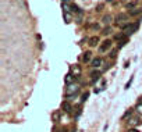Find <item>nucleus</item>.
I'll list each match as a JSON object with an SVG mask.
<instances>
[{"instance_id":"3","label":"nucleus","mask_w":142,"mask_h":132,"mask_svg":"<svg viewBox=\"0 0 142 132\" xmlns=\"http://www.w3.org/2000/svg\"><path fill=\"white\" fill-rule=\"evenodd\" d=\"M110 47H111V41L106 39V41L102 42V45L99 46V53H104V51H107Z\"/></svg>"},{"instance_id":"18","label":"nucleus","mask_w":142,"mask_h":132,"mask_svg":"<svg viewBox=\"0 0 142 132\" xmlns=\"http://www.w3.org/2000/svg\"><path fill=\"white\" fill-rule=\"evenodd\" d=\"M59 120H60V113H59V111H55V113H53V121L57 122Z\"/></svg>"},{"instance_id":"27","label":"nucleus","mask_w":142,"mask_h":132,"mask_svg":"<svg viewBox=\"0 0 142 132\" xmlns=\"http://www.w3.org/2000/svg\"><path fill=\"white\" fill-rule=\"evenodd\" d=\"M135 6V3H128V4H127V8H132Z\"/></svg>"},{"instance_id":"25","label":"nucleus","mask_w":142,"mask_h":132,"mask_svg":"<svg viewBox=\"0 0 142 132\" xmlns=\"http://www.w3.org/2000/svg\"><path fill=\"white\" fill-rule=\"evenodd\" d=\"M137 111L142 114V104H141V103H138V106H137Z\"/></svg>"},{"instance_id":"6","label":"nucleus","mask_w":142,"mask_h":132,"mask_svg":"<svg viewBox=\"0 0 142 132\" xmlns=\"http://www.w3.org/2000/svg\"><path fill=\"white\" fill-rule=\"evenodd\" d=\"M61 108H63L66 113H71V110H72V107H71V104L68 102H63L61 103Z\"/></svg>"},{"instance_id":"10","label":"nucleus","mask_w":142,"mask_h":132,"mask_svg":"<svg viewBox=\"0 0 142 132\" xmlns=\"http://www.w3.org/2000/svg\"><path fill=\"white\" fill-rule=\"evenodd\" d=\"M64 81H66V83H67V85H70L71 82H74V81H75V75L67 74V75H66V79H64Z\"/></svg>"},{"instance_id":"15","label":"nucleus","mask_w":142,"mask_h":132,"mask_svg":"<svg viewBox=\"0 0 142 132\" xmlns=\"http://www.w3.org/2000/svg\"><path fill=\"white\" fill-rule=\"evenodd\" d=\"M61 7H63V10L66 11V13H70V11H72V7H71L70 4H67V3H63V4H61Z\"/></svg>"},{"instance_id":"7","label":"nucleus","mask_w":142,"mask_h":132,"mask_svg":"<svg viewBox=\"0 0 142 132\" xmlns=\"http://www.w3.org/2000/svg\"><path fill=\"white\" fill-rule=\"evenodd\" d=\"M91 58H92V53H91L89 50L85 51V53H84V56H82V61H84V63H89V61H91Z\"/></svg>"},{"instance_id":"14","label":"nucleus","mask_w":142,"mask_h":132,"mask_svg":"<svg viewBox=\"0 0 142 132\" xmlns=\"http://www.w3.org/2000/svg\"><path fill=\"white\" fill-rule=\"evenodd\" d=\"M102 21H103V24H106L107 26H109V24L111 22V15H109V14H107V15H104L102 18Z\"/></svg>"},{"instance_id":"16","label":"nucleus","mask_w":142,"mask_h":132,"mask_svg":"<svg viewBox=\"0 0 142 132\" xmlns=\"http://www.w3.org/2000/svg\"><path fill=\"white\" fill-rule=\"evenodd\" d=\"M114 39L118 41V42H121V41H124V39H126V35H124V32H123V33H117V35L114 36Z\"/></svg>"},{"instance_id":"28","label":"nucleus","mask_w":142,"mask_h":132,"mask_svg":"<svg viewBox=\"0 0 142 132\" xmlns=\"http://www.w3.org/2000/svg\"><path fill=\"white\" fill-rule=\"evenodd\" d=\"M128 132H139V131H138V129H135V128H130Z\"/></svg>"},{"instance_id":"12","label":"nucleus","mask_w":142,"mask_h":132,"mask_svg":"<svg viewBox=\"0 0 142 132\" xmlns=\"http://www.w3.org/2000/svg\"><path fill=\"white\" fill-rule=\"evenodd\" d=\"M139 124H142L141 118H132V120L130 121V125H131V127H137V125H139Z\"/></svg>"},{"instance_id":"32","label":"nucleus","mask_w":142,"mask_h":132,"mask_svg":"<svg viewBox=\"0 0 142 132\" xmlns=\"http://www.w3.org/2000/svg\"><path fill=\"white\" fill-rule=\"evenodd\" d=\"M107 1H113V0H107Z\"/></svg>"},{"instance_id":"5","label":"nucleus","mask_w":142,"mask_h":132,"mask_svg":"<svg viewBox=\"0 0 142 132\" xmlns=\"http://www.w3.org/2000/svg\"><path fill=\"white\" fill-rule=\"evenodd\" d=\"M71 72L75 75V76H79L81 75V66H78V64L71 66Z\"/></svg>"},{"instance_id":"19","label":"nucleus","mask_w":142,"mask_h":132,"mask_svg":"<svg viewBox=\"0 0 142 132\" xmlns=\"http://www.w3.org/2000/svg\"><path fill=\"white\" fill-rule=\"evenodd\" d=\"M109 33H111V28H110V26H106V28H103L102 35H109Z\"/></svg>"},{"instance_id":"17","label":"nucleus","mask_w":142,"mask_h":132,"mask_svg":"<svg viewBox=\"0 0 142 132\" xmlns=\"http://www.w3.org/2000/svg\"><path fill=\"white\" fill-rule=\"evenodd\" d=\"M139 13H141V10H139V8H132V10L130 11V15H138Z\"/></svg>"},{"instance_id":"9","label":"nucleus","mask_w":142,"mask_h":132,"mask_svg":"<svg viewBox=\"0 0 142 132\" xmlns=\"http://www.w3.org/2000/svg\"><path fill=\"white\" fill-rule=\"evenodd\" d=\"M92 66L95 67V68H99V67L102 66V58L100 57H96L92 60Z\"/></svg>"},{"instance_id":"1","label":"nucleus","mask_w":142,"mask_h":132,"mask_svg":"<svg viewBox=\"0 0 142 132\" xmlns=\"http://www.w3.org/2000/svg\"><path fill=\"white\" fill-rule=\"evenodd\" d=\"M78 92H79V88L77 85H68V88L66 89V97H67V99L75 97Z\"/></svg>"},{"instance_id":"2","label":"nucleus","mask_w":142,"mask_h":132,"mask_svg":"<svg viewBox=\"0 0 142 132\" xmlns=\"http://www.w3.org/2000/svg\"><path fill=\"white\" fill-rule=\"evenodd\" d=\"M138 28H139V21H138V22H134V24H131V25H128L126 29H124V35H126V36H130V35H132L134 32H137Z\"/></svg>"},{"instance_id":"4","label":"nucleus","mask_w":142,"mask_h":132,"mask_svg":"<svg viewBox=\"0 0 142 132\" xmlns=\"http://www.w3.org/2000/svg\"><path fill=\"white\" fill-rule=\"evenodd\" d=\"M127 20H128V14H124V13H120V14H117V17H116V22H117V25L128 22Z\"/></svg>"},{"instance_id":"8","label":"nucleus","mask_w":142,"mask_h":132,"mask_svg":"<svg viewBox=\"0 0 142 132\" xmlns=\"http://www.w3.org/2000/svg\"><path fill=\"white\" fill-rule=\"evenodd\" d=\"M100 75H102V72H100V71H93V72H91V76H92V82H96V81H99Z\"/></svg>"},{"instance_id":"22","label":"nucleus","mask_w":142,"mask_h":132,"mask_svg":"<svg viewBox=\"0 0 142 132\" xmlns=\"http://www.w3.org/2000/svg\"><path fill=\"white\" fill-rule=\"evenodd\" d=\"M88 97H89V92H85V93H84V95L81 96V102H85V100H87Z\"/></svg>"},{"instance_id":"24","label":"nucleus","mask_w":142,"mask_h":132,"mask_svg":"<svg viewBox=\"0 0 142 132\" xmlns=\"http://www.w3.org/2000/svg\"><path fill=\"white\" fill-rule=\"evenodd\" d=\"M91 28H92L93 31H98V29H99L100 26H99V24H92V25H91Z\"/></svg>"},{"instance_id":"31","label":"nucleus","mask_w":142,"mask_h":132,"mask_svg":"<svg viewBox=\"0 0 142 132\" xmlns=\"http://www.w3.org/2000/svg\"><path fill=\"white\" fill-rule=\"evenodd\" d=\"M139 103H141V104H142V97H139Z\"/></svg>"},{"instance_id":"21","label":"nucleus","mask_w":142,"mask_h":132,"mask_svg":"<svg viewBox=\"0 0 142 132\" xmlns=\"http://www.w3.org/2000/svg\"><path fill=\"white\" fill-rule=\"evenodd\" d=\"M131 114H132V108H130L128 111H126V114L123 116V120H126L127 117H131Z\"/></svg>"},{"instance_id":"11","label":"nucleus","mask_w":142,"mask_h":132,"mask_svg":"<svg viewBox=\"0 0 142 132\" xmlns=\"http://www.w3.org/2000/svg\"><path fill=\"white\" fill-rule=\"evenodd\" d=\"M98 43H99V38H98V36H92V38L89 39V46H91V47H95Z\"/></svg>"},{"instance_id":"13","label":"nucleus","mask_w":142,"mask_h":132,"mask_svg":"<svg viewBox=\"0 0 142 132\" xmlns=\"http://www.w3.org/2000/svg\"><path fill=\"white\" fill-rule=\"evenodd\" d=\"M63 17H64L66 24H70V22H71V14H70V13H66V11H63Z\"/></svg>"},{"instance_id":"26","label":"nucleus","mask_w":142,"mask_h":132,"mask_svg":"<svg viewBox=\"0 0 142 132\" xmlns=\"http://www.w3.org/2000/svg\"><path fill=\"white\" fill-rule=\"evenodd\" d=\"M132 79H134V78H130V81H128V82H127V85H126V89H128V88L131 86V82H132Z\"/></svg>"},{"instance_id":"29","label":"nucleus","mask_w":142,"mask_h":132,"mask_svg":"<svg viewBox=\"0 0 142 132\" xmlns=\"http://www.w3.org/2000/svg\"><path fill=\"white\" fill-rule=\"evenodd\" d=\"M102 8H103V6H102V4H99L98 8H96V11H102Z\"/></svg>"},{"instance_id":"20","label":"nucleus","mask_w":142,"mask_h":132,"mask_svg":"<svg viewBox=\"0 0 142 132\" xmlns=\"http://www.w3.org/2000/svg\"><path fill=\"white\" fill-rule=\"evenodd\" d=\"M116 56H117V49L111 50V51H110V54H109V57H110V58H116Z\"/></svg>"},{"instance_id":"30","label":"nucleus","mask_w":142,"mask_h":132,"mask_svg":"<svg viewBox=\"0 0 142 132\" xmlns=\"http://www.w3.org/2000/svg\"><path fill=\"white\" fill-rule=\"evenodd\" d=\"M60 132H67V128H61V129H60Z\"/></svg>"},{"instance_id":"23","label":"nucleus","mask_w":142,"mask_h":132,"mask_svg":"<svg viewBox=\"0 0 142 132\" xmlns=\"http://www.w3.org/2000/svg\"><path fill=\"white\" fill-rule=\"evenodd\" d=\"M118 43H120V45H118V47H123V46H126L127 43H128V39H124V41H121V42H118Z\"/></svg>"}]
</instances>
